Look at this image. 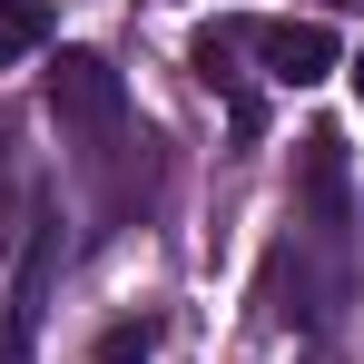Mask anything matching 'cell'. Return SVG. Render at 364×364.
Wrapping results in <instances>:
<instances>
[{
	"instance_id": "cell-1",
	"label": "cell",
	"mask_w": 364,
	"mask_h": 364,
	"mask_svg": "<svg viewBox=\"0 0 364 364\" xmlns=\"http://www.w3.org/2000/svg\"><path fill=\"white\" fill-rule=\"evenodd\" d=\"M50 119H60V138H79L89 168H109L128 148V79L99 50H60L50 60Z\"/></svg>"
},
{
	"instance_id": "cell-2",
	"label": "cell",
	"mask_w": 364,
	"mask_h": 364,
	"mask_svg": "<svg viewBox=\"0 0 364 364\" xmlns=\"http://www.w3.org/2000/svg\"><path fill=\"white\" fill-rule=\"evenodd\" d=\"M237 60H246V20H207V30L187 40V69L227 99V128H237V138H256V128H266V99H256V79H246Z\"/></svg>"
},
{
	"instance_id": "cell-3",
	"label": "cell",
	"mask_w": 364,
	"mask_h": 364,
	"mask_svg": "<svg viewBox=\"0 0 364 364\" xmlns=\"http://www.w3.org/2000/svg\"><path fill=\"white\" fill-rule=\"evenodd\" d=\"M246 50L266 60V79H276V89H315L325 69L345 60L325 20H246Z\"/></svg>"
},
{
	"instance_id": "cell-4",
	"label": "cell",
	"mask_w": 364,
	"mask_h": 364,
	"mask_svg": "<svg viewBox=\"0 0 364 364\" xmlns=\"http://www.w3.org/2000/svg\"><path fill=\"white\" fill-rule=\"evenodd\" d=\"M40 40H50V0H0V69L30 60Z\"/></svg>"
},
{
	"instance_id": "cell-5",
	"label": "cell",
	"mask_w": 364,
	"mask_h": 364,
	"mask_svg": "<svg viewBox=\"0 0 364 364\" xmlns=\"http://www.w3.org/2000/svg\"><path fill=\"white\" fill-rule=\"evenodd\" d=\"M158 345H168V325H158V315H128V325L99 335V364H148Z\"/></svg>"
},
{
	"instance_id": "cell-6",
	"label": "cell",
	"mask_w": 364,
	"mask_h": 364,
	"mask_svg": "<svg viewBox=\"0 0 364 364\" xmlns=\"http://www.w3.org/2000/svg\"><path fill=\"white\" fill-rule=\"evenodd\" d=\"M345 69H355V99H364V50H355V60H345Z\"/></svg>"
}]
</instances>
